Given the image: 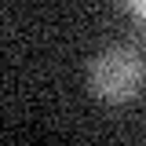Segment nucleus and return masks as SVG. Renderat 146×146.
<instances>
[{
    "mask_svg": "<svg viewBox=\"0 0 146 146\" xmlns=\"http://www.w3.org/2000/svg\"><path fill=\"white\" fill-rule=\"evenodd\" d=\"M124 4H128V7H131V11H135V15L146 22V0H124Z\"/></svg>",
    "mask_w": 146,
    "mask_h": 146,
    "instance_id": "nucleus-2",
    "label": "nucleus"
},
{
    "mask_svg": "<svg viewBox=\"0 0 146 146\" xmlns=\"http://www.w3.org/2000/svg\"><path fill=\"white\" fill-rule=\"evenodd\" d=\"M143 80V62L135 48H106L91 58L88 88L106 102H128Z\"/></svg>",
    "mask_w": 146,
    "mask_h": 146,
    "instance_id": "nucleus-1",
    "label": "nucleus"
}]
</instances>
